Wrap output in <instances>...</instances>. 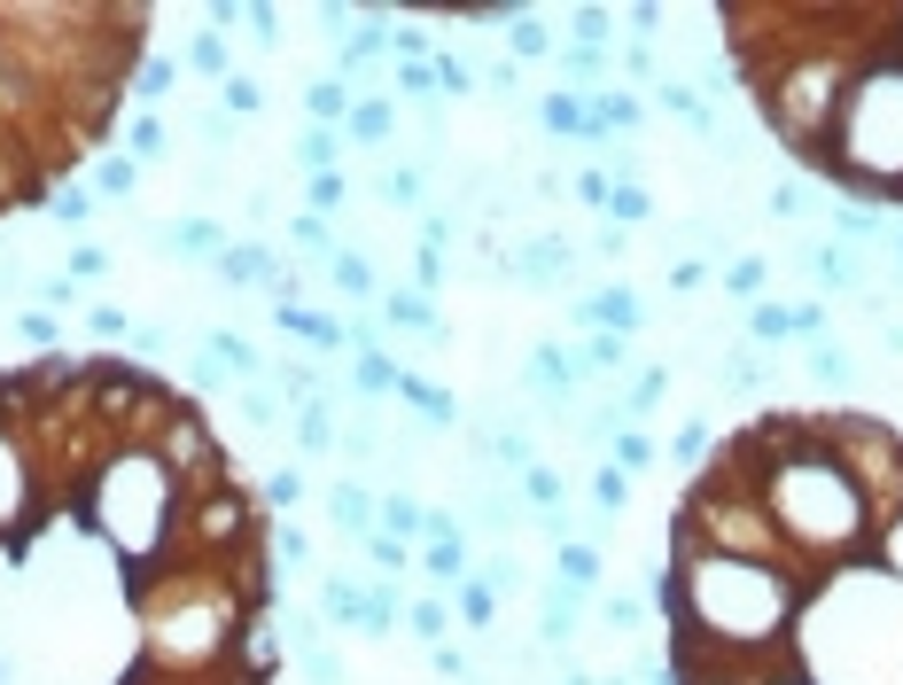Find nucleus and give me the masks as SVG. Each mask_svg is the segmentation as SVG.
<instances>
[{"label":"nucleus","mask_w":903,"mask_h":685,"mask_svg":"<svg viewBox=\"0 0 903 685\" xmlns=\"http://www.w3.org/2000/svg\"><path fill=\"white\" fill-rule=\"evenodd\" d=\"M592 491H600V506H623V468H600Z\"/></svg>","instance_id":"obj_53"},{"label":"nucleus","mask_w":903,"mask_h":685,"mask_svg":"<svg viewBox=\"0 0 903 685\" xmlns=\"http://www.w3.org/2000/svg\"><path fill=\"white\" fill-rule=\"evenodd\" d=\"M171 249H179V257H226L234 242H226L219 218H179V226H171Z\"/></svg>","instance_id":"obj_10"},{"label":"nucleus","mask_w":903,"mask_h":685,"mask_svg":"<svg viewBox=\"0 0 903 685\" xmlns=\"http://www.w3.org/2000/svg\"><path fill=\"white\" fill-rule=\"evenodd\" d=\"M802 266L818 273V289H857V257H849L841 242H810V249H802Z\"/></svg>","instance_id":"obj_9"},{"label":"nucleus","mask_w":903,"mask_h":685,"mask_svg":"<svg viewBox=\"0 0 903 685\" xmlns=\"http://www.w3.org/2000/svg\"><path fill=\"white\" fill-rule=\"evenodd\" d=\"M577 195H584V203H607L615 188H607V171H577Z\"/></svg>","instance_id":"obj_54"},{"label":"nucleus","mask_w":903,"mask_h":685,"mask_svg":"<svg viewBox=\"0 0 903 685\" xmlns=\"http://www.w3.org/2000/svg\"><path fill=\"white\" fill-rule=\"evenodd\" d=\"M16 327H24V335H32V343H55V319H47V312H24V319H16Z\"/></svg>","instance_id":"obj_59"},{"label":"nucleus","mask_w":903,"mask_h":685,"mask_svg":"<svg viewBox=\"0 0 903 685\" xmlns=\"http://www.w3.org/2000/svg\"><path fill=\"white\" fill-rule=\"evenodd\" d=\"M655 102L678 117V125H693V133H716V117H709V102L693 94V86L685 78H655Z\"/></svg>","instance_id":"obj_8"},{"label":"nucleus","mask_w":903,"mask_h":685,"mask_svg":"<svg viewBox=\"0 0 903 685\" xmlns=\"http://www.w3.org/2000/svg\"><path fill=\"white\" fill-rule=\"evenodd\" d=\"M350 102H358V94H350L343 78H312V86H304V125L343 133V125H350Z\"/></svg>","instance_id":"obj_6"},{"label":"nucleus","mask_w":903,"mask_h":685,"mask_svg":"<svg viewBox=\"0 0 903 685\" xmlns=\"http://www.w3.org/2000/svg\"><path fill=\"white\" fill-rule=\"evenodd\" d=\"M895 257H903V234H895Z\"/></svg>","instance_id":"obj_60"},{"label":"nucleus","mask_w":903,"mask_h":685,"mask_svg":"<svg viewBox=\"0 0 903 685\" xmlns=\"http://www.w3.org/2000/svg\"><path fill=\"white\" fill-rule=\"evenodd\" d=\"M561 266H569V242H561V234H546V242H522V249H514V281H529V289H546Z\"/></svg>","instance_id":"obj_7"},{"label":"nucleus","mask_w":903,"mask_h":685,"mask_svg":"<svg viewBox=\"0 0 903 685\" xmlns=\"http://www.w3.org/2000/svg\"><path fill=\"white\" fill-rule=\"evenodd\" d=\"M141 55L148 9H0V218L86 164Z\"/></svg>","instance_id":"obj_2"},{"label":"nucleus","mask_w":903,"mask_h":685,"mask_svg":"<svg viewBox=\"0 0 903 685\" xmlns=\"http://www.w3.org/2000/svg\"><path fill=\"white\" fill-rule=\"evenodd\" d=\"M491 452H499L506 468H537V445L522 437V428H506V437H491Z\"/></svg>","instance_id":"obj_42"},{"label":"nucleus","mask_w":903,"mask_h":685,"mask_svg":"<svg viewBox=\"0 0 903 685\" xmlns=\"http://www.w3.org/2000/svg\"><path fill=\"white\" fill-rule=\"evenodd\" d=\"M242 413H249L257 428H281V397H274V390H249V397H242Z\"/></svg>","instance_id":"obj_46"},{"label":"nucleus","mask_w":903,"mask_h":685,"mask_svg":"<svg viewBox=\"0 0 903 685\" xmlns=\"http://www.w3.org/2000/svg\"><path fill=\"white\" fill-rule=\"evenodd\" d=\"M125 156H133V164H156V156H164V117H156V110H141V117L125 125Z\"/></svg>","instance_id":"obj_23"},{"label":"nucleus","mask_w":903,"mask_h":685,"mask_svg":"<svg viewBox=\"0 0 903 685\" xmlns=\"http://www.w3.org/2000/svg\"><path fill=\"white\" fill-rule=\"evenodd\" d=\"M86 327H94V335H133V327H125V312H110V304H102V312H86Z\"/></svg>","instance_id":"obj_56"},{"label":"nucleus","mask_w":903,"mask_h":685,"mask_svg":"<svg viewBox=\"0 0 903 685\" xmlns=\"http://www.w3.org/2000/svg\"><path fill=\"white\" fill-rule=\"evenodd\" d=\"M297 445H304V452H335V413H327V405H304V413H297Z\"/></svg>","instance_id":"obj_26"},{"label":"nucleus","mask_w":903,"mask_h":685,"mask_svg":"<svg viewBox=\"0 0 903 685\" xmlns=\"http://www.w3.org/2000/svg\"><path fill=\"white\" fill-rule=\"evenodd\" d=\"M398 624H405L398 592H367V599H358V631H367V639H382V631H398Z\"/></svg>","instance_id":"obj_22"},{"label":"nucleus","mask_w":903,"mask_h":685,"mask_svg":"<svg viewBox=\"0 0 903 685\" xmlns=\"http://www.w3.org/2000/svg\"><path fill=\"white\" fill-rule=\"evenodd\" d=\"M327 281H335L350 304H367V296H375V266H367L358 249H335V257H327Z\"/></svg>","instance_id":"obj_13"},{"label":"nucleus","mask_w":903,"mask_h":685,"mask_svg":"<svg viewBox=\"0 0 903 685\" xmlns=\"http://www.w3.org/2000/svg\"><path fill=\"white\" fill-rule=\"evenodd\" d=\"M234 24H249V40H257L265 55L281 47V9H234Z\"/></svg>","instance_id":"obj_35"},{"label":"nucleus","mask_w":903,"mask_h":685,"mask_svg":"<svg viewBox=\"0 0 903 685\" xmlns=\"http://www.w3.org/2000/svg\"><path fill=\"white\" fill-rule=\"evenodd\" d=\"M289 242H297V249H312V257H335V234H327V218H312V211H297V218H289Z\"/></svg>","instance_id":"obj_30"},{"label":"nucleus","mask_w":903,"mask_h":685,"mask_svg":"<svg viewBox=\"0 0 903 685\" xmlns=\"http://www.w3.org/2000/svg\"><path fill=\"white\" fill-rule=\"evenodd\" d=\"M102 266H110V257H102V249H94V242H86V249H78V257H70V281H78V273H86V281H94V273H102Z\"/></svg>","instance_id":"obj_55"},{"label":"nucleus","mask_w":903,"mask_h":685,"mask_svg":"<svg viewBox=\"0 0 903 685\" xmlns=\"http://www.w3.org/2000/svg\"><path fill=\"white\" fill-rule=\"evenodd\" d=\"M506 47H514V63H537V55H554V32H546V24H537V16L522 9V16L506 24Z\"/></svg>","instance_id":"obj_21"},{"label":"nucleus","mask_w":903,"mask_h":685,"mask_svg":"<svg viewBox=\"0 0 903 685\" xmlns=\"http://www.w3.org/2000/svg\"><path fill=\"white\" fill-rule=\"evenodd\" d=\"M615 468H623V475L655 468V445H647V437H615Z\"/></svg>","instance_id":"obj_43"},{"label":"nucleus","mask_w":903,"mask_h":685,"mask_svg":"<svg viewBox=\"0 0 903 685\" xmlns=\"http://www.w3.org/2000/svg\"><path fill=\"white\" fill-rule=\"evenodd\" d=\"M382 312H390L398 327H428V319H436V312H428V296H390Z\"/></svg>","instance_id":"obj_45"},{"label":"nucleus","mask_w":903,"mask_h":685,"mask_svg":"<svg viewBox=\"0 0 903 685\" xmlns=\"http://www.w3.org/2000/svg\"><path fill=\"white\" fill-rule=\"evenodd\" d=\"M413 273H421V289H436V281H444V257H436V249H421V257H413Z\"/></svg>","instance_id":"obj_58"},{"label":"nucleus","mask_w":903,"mask_h":685,"mask_svg":"<svg viewBox=\"0 0 903 685\" xmlns=\"http://www.w3.org/2000/svg\"><path fill=\"white\" fill-rule=\"evenodd\" d=\"M460 616H468V624H491V616H499V584H491V576H468V584H460Z\"/></svg>","instance_id":"obj_29"},{"label":"nucleus","mask_w":903,"mask_h":685,"mask_svg":"<svg viewBox=\"0 0 903 685\" xmlns=\"http://www.w3.org/2000/svg\"><path fill=\"white\" fill-rule=\"evenodd\" d=\"M343 141H350V148H390V141H398V102H390V94H358Z\"/></svg>","instance_id":"obj_5"},{"label":"nucleus","mask_w":903,"mask_h":685,"mask_svg":"<svg viewBox=\"0 0 903 685\" xmlns=\"http://www.w3.org/2000/svg\"><path fill=\"white\" fill-rule=\"evenodd\" d=\"M623 70H631V78H655V47L639 40V47H631V55H623Z\"/></svg>","instance_id":"obj_57"},{"label":"nucleus","mask_w":903,"mask_h":685,"mask_svg":"<svg viewBox=\"0 0 903 685\" xmlns=\"http://www.w3.org/2000/svg\"><path fill=\"white\" fill-rule=\"evenodd\" d=\"M297 498H304V483H297V475H289V468H281V475H274V483H265V506H297Z\"/></svg>","instance_id":"obj_50"},{"label":"nucleus","mask_w":903,"mask_h":685,"mask_svg":"<svg viewBox=\"0 0 903 685\" xmlns=\"http://www.w3.org/2000/svg\"><path fill=\"white\" fill-rule=\"evenodd\" d=\"M343 195H350V188H343V171H312V180H304V211H312V218L343 211Z\"/></svg>","instance_id":"obj_27"},{"label":"nucleus","mask_w":903,"mask_h":685,"mask_svg":"<svg viewBox=\"0 0 903 685\" xmlns=\"http://www.w3.org/2000/svg\"><path fill=\"white\" fill-rule=\"evenodd\" d=\"M561 584H600V553L592 546H561Z\"/></svg>","instance_id":"obj_39"},{"label":"nucleus","mask_w":903,"mask_h":685,"mask_svg":"<svg viewBox=\"0 0 903 685\" xmlns=\"http://www.w3.org/2000/svg\"><path fill=\"white\" fill-rule=\"evenodd\" d=\"M763 289H771V266H763V257H733L725 296H740V304H748V296H763Z\"/></svg>","instance_id":"obj_28"},{"label":"nucleus","mask_w":903,"mask_h":685,"mask_svg":"<svg viewBox=\"0 0 903 685\" xmlns=\"http://www.w3.org/2000/svg\"><path fill=\"white\" fill-rule=\"evenodd\" d=\"M94 203H102L94 188H63V195H55V218H63V226H94Z\"/></svg>","instance_id":"obj_37"},{"label":"nucleus","mask_w":903,"mask_h":685,"mask_svg":"<svg viewBox=\"0 0 903 685\" xmlns=\"http://www.w3.org/2000/svg\"><path fill=\"white\" fill-rule=\"evenodd\" d=\"M249 281H274V289H289L297 273L281 266V249H265V242H234V249L219 257V289H249Z\"/></svg>","instance_id":"obj_4"},{"label":"nucleus","mask_w":903,"mask_h":685,"mask_svg":"<svg viewBox=\"0 0 903 685\" xmlns=\"http://www.w3.org/2000/svg\"><path fill=\"white\" fill-rule=\"evenodd\" d=\"M460 569H468V546L460 538H436L428 546V576H460Z\"/></svg>","instance_id":"obj_40"},{"label":"nucleus","mask_w":903,"mask_h":685,"mask_svg":"<svg viewBox=\"0 0 903 685\" xmlns=\"http://www.w3.org/2000/svg\"><path fill=\"white\" fill-rule=\"evenodd\" d=\"M327 514H335L343 530H358V538H367V523H375V498L358 491V483H335V491H327Z\"/></svg>","instance_id":"obj_17"},{"label":"nucleus","mask_w":903,"mask_h":685,"mask_svg":"<svg viewBox=\"0 0 903 685\" xmlns=\"http://www.w3.org/2000/svg\"><path fill=\"white\" fill-rule=\"evenodd\" d=\"M265 530L203 405L148 367L0 374V685H274Z\"/></svg>","instance_id":"obj_1"},{"label":"nucleus","mask_w":903,"mask_h":685,"mask_svg":"<svg viewBox=\"0 0 903 685\" xmlns=\"http://www.w3.org/2000/svg\"><path fill=\"white\" fill-rule=\"evenodd\" d=\"M607 211H615V226H647V218H655V195H647V188H615Z\"/></svg>","instance_id":"obj_32"},{"label":"nucleus","mask_w":903,"mask_h":685,"mask_svg":"<svg viewBox=\"0 0 903 685\" xmlns=\"http://www.w3.org/2000/svg\"><path fill=\"white\" fill-rule=\"evenodd\" d=\"M133 188H141V164H133V156H94V195L118 203V195H133Z\"/></svg>","instance_id":"obj_19"},{"label":"nucleus","mask_w":903,"mask_h":685,"mask_svg":"<svg viewBox=\"0 0 903 685\" xmlns=\"http://www.w3.org/2000/svg\"><path fill=\"white\" fill-rule=\"evenodd\" d=\"M428 70H436V94H452V102H460V94H476V86H483V78H476V63H460L452 47H436V63H428Z\"/></svg>","instance_id":"obj_20"},{"label":"nucleus","mask_w":903,"mask_h":685,"mask_svg":"<svg viewBox=\"0 0 903 685\" xmlns=\"http://www.w3.org/2000/svg\"><path fill=\"white\" fill-rule=\"evenodd\" d=\"M537 125H546L554 141H607V125L592 117V102L577 94V86H561V94H537Z\"/></svg>","instance_id":"obj_3"},{"label":"nucleus","mask_w":903,"mask_h":685,"mask_svg":"<svg viewBox=\"0 0 903 685\" xmlns=\"http://www.w3.org/2000/svg\"><path fill=\"white\" fill-rule=\"evenodd\" d=\"M584 102H592V117H600L607 133H639V125H647V102H639V94H607V86H600V94H584Z\"/></svg>","instance_id":"obj_12"},{"label":"nucleus","mask_w":903,"mask_h":685,"mask_svg":"<svg viewBox=\"0 0 903 685\" xmlns=\"http://www.w3.org/2000/svg\"><path fill=\"white\" fill-rule=\"evenodd\" d=\"M367 553H375L382 569H405V546H398V538H382V530H367Z\"/></svg>","instance_id":"obj_51"},{"label":"nucleus","mask_w":903,"mask_h":685,"mask_svg":"<svg viewBox=\"0 0 903 685\" xmlns=\"http://www.w3.org/2000/svg\"><path fill=\"white\" fill-rule=\"evenodd\" d=\"M701 281H709V266H701V257H678V266H670V289H678V296H693Z\"/></svg>","instance_id":"obj_47"},{"label":"nucleus","mask_w":903,"mask_h":685,"mask_svg":"<svg viewBox=\"0 0 903 685\" xmlns=\"http://www.w3.org/2000/svg\"><path fill=\"white\" fill-rule=\"evenodd\" d=\"M382 523H390V538L405 546V538H421V506H413L405 491H390V498H382Z\"/></svg>","instance_id":"obj_33"},{"label":"nucleus","mask_w":903,"mask_h":685,"mask_svg":"<svg viewBox=\"0 0 903 685\" xmlns=\"http://www.w3.org/2000/svg\"><path fill=\"white\" fill-rule=\"evenodd\" d=\"M405 397L421 405V420H428V428H452V420H460V405H452L436 382H413V374H405Z\"/></svg>","instance_id":"obj_24"},{"label":"nucleus","mask_w":903,"mask_h":685,"mask_svg":"<svg viewBox=\"0 0 903 685\" xmlns=\"http://www.w3.org/2000/svg\"><path fill=\"white\" fill-rule=\"evenodd\" d=\"M662 382H670V374H662V367H647L639 382H631V397H623V413H655V397H662Z\"/></svg>","instance_id":"obj_41"},{"label":"nucleus","mask_w":903,"mask_h":685,"mask_svg":"<svg viewBox=\"0 0 903 685\" xmlns=\"http://www.w3.org/2000/svg\"><path fill=\"white\" fill-rule=\"evenodd\" d=\"M171 78H179V63H171V55H141V70H133V94H141V110H164Z\"/></svg>","instance_id":"obj_14"},{"label":"nucleus","mask_w":903,"mask_h":685,"mask_svg":"<svg viewBox=\"0 0 903 685\" xmlns=\"http://www.w3.org/2000/svg\"><path fill=\"white\" fill-rule=\"evenodd\" d=\"M428 662H436V677H468V654H460V647H452V639H444V647H436Z\"/></svg>","instance_id":"obj_52"},{"label":"nucleus","mask_w":903,"mask_h":685,"mask_svg":"<svg viewBox=\"0 0 903 685\" xmlns=\"http://www.w3.org/2000/svg\"><path fill=\"white\" fill-rule=\"evenodd\" d=\"M561 70L577 78V94H600V78H607V47H561Z\"/></svg>","instance_id":"obj_18"},{"label":"nucleus","mask_w":903,"mask_h":685,"mask_svg":"<svg viewBox=\"0 0 903 685\" xmlns=\"http://www.w3.org/2000/svg\"><path fill=\"white\" fill-rule=\"evenodd\" d=\"M382 203H421V171L413 164H398L390 180H382Z\"/></svg>","instance_id":"obj_44"},{"label":"nucleus","mask_w":903,"mask_h":685,"mask_svg":"<svg viewBox=\"0 0 903 685\" xmlns=\"http://www.w3.org/2000/svg\"><path fill=\"white\" fill-rule=\"evenodd\" d=\"M880 234H888V218H880L872 203H841V211H834V242H841V249H849V242H880Z\"/></svg>","instance_id":"obj_16"},{"label":"nucleus","mask_w":903,"mask_h":685,"mask_svg":"<svg viewBox=\"0 0 903 685\" xmlns=\"http://www.w3.org/2000/svg\"><path fill=\"white\" fill-rule=\"evenodd\" d=\"M748 335H756V343H787V335H794V312H787V304H756V312H748Z\"/></svg>","instance_id":"obj_31"},{"label":"nucleus","mask_w":903,"mask_h":685,"mask_svg":"<svg viewBox=\"0 0 903 685\" xmlns=\"http://www.w3.org/2000/svg\"><path fill=\"white\" fill-rule=\"evenodd\" d=\"M810 374H818L826 390H849V359L834 351V343H810Z\"/></svg>","instance_id":"obj_34"},{"label":"nucleus","mask_w":903,"mask_h":685,"mask_svg":"<svg viewBox=\"0 0 903 685\" xmlns=\"http://www.w3.org/2000/svg\"><path fill=\"white\" fill-rule=\"evenodd\" d=\"M390 86H398V94H413V102H436V70H428V63H398Z\"/></svg>","instance_id":"obj_36"},{"label":"nucleus","mask_w":903,"mask_h":685,"mask_svg":"<svg viewBox=\"0 0 903 685\" xmlns=\"http://www.w3.org/2000/svg\"><path fill=\"white\" fill-rule=\"evenodd\" d=\"M188 70L226 86V78H234V55H226V40H219V32H196V40H188Z\"/></svg>","instance_id":"obj_15"},{"label":"nucleus","mask_w":903,"mask_h":685,"mask_svg":"<svg viewBox=\"0 0 903 685\" xmlns=\"http://www.w3.org/2000/svg\"><path fill=\"white\" fill-rule=\"evenodd\" d=\"M343 156H350L343 133H327V125H304V133H297V164H304V171H335Z\"/></svg>","instance_id":"obj_11"},{"label":"nucleus","mask_w":903,"mask_h":685,"mask_svg":"<svg viewBox=\"0 0 903 685\" xmlns=\"http://www.w3.org/2000/svg\"><path fill=\"white\" fill-rule=\"evenodd\" d=\"M219 102H226V117H257V110H265V86H257L249 70H234V78L219 86Z\"/></svg>","instance_id":"obj_25"},{"label":"nucleus","mask_w":903,"mask_h":685,"mask_svg":"<svg viewBox=\"0 0 903 685\" xmlns=\"http://www.w3.org/2000/svg\"><path fill=\"white\" fill-rule=\"evenodd\" d=\"M428 647H444V624H452V608H444V599H413V616H405Z\"/></svg>","instance_id":"obj_38"},{"label":"nucleus","mask_w":903,"mask_h":685,"mask_svg":"<svg viewBox=\"0 0 903 685\" xmlns=\"http://www.w3.org/2000/svg\"><path fill=\"white\" fill-rule=\"evenodd\" d=\"M522 483H529V498H546V506L561 498V475L554 468H522Z\"/></svg>","instance_id":"obj_49"},{"label":"nucleus","mask_w":903,"mask_h":685,"mask_svg":"<svg viewBox=\"0 0 903 685\" xmlns=\"http://www.w3.org/2000/svg\"><path fill=\"white\" fill-rule=\"evenodd\" d=\"M709 452V428L693 420V428H678V445H670V460H701Z\"/></svg>","instance_id":"obj_48"}]
</instances>
